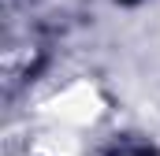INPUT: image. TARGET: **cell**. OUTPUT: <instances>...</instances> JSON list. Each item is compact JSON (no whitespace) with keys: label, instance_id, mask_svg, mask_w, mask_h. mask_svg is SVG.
<instances>
[{"label":"cell","instance_id":"obj_1","mask_svg":"<svg viewBox=\"0 0 160 156\" xmlns=\"http://www.w3.org/2000/svg\"><path fill=\"white\" fill-rule=\"evenodd\" d=\"M123 4H134V0H123Z\"/></svg>","mask_w":160,"mask_h":156}]
</instances>
